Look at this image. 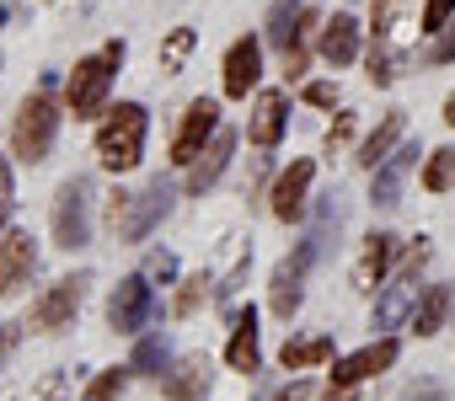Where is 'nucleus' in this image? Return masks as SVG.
<instances>
[{"label": "nucleus", "instance_id": "25", "mask_svg": "<svg viewBox=\"0 0 455 401\" xmlns=\"http://www.w3.org/2000/svg\"><path fill=\"white\" fill-rule=\"evenodd\" d=\"M284 369H311V364H327L332 358V337H300V342H284Z\"/></svg>", "mask_w": 455, "mask_h": 401}, {"label": "nucleus", "instance_id": "27", "mask_svg": "<svg viewBox=\"0 0 455 401\" xmlns=\"http://www.w3.org/2000/svg\"><path fill=\"white\" fill-rule=\"evenodd\" d=\"M193 43H198V33H193V28H172V38L161 43V70H166V75H177V70L188 65Z\"/></svg>", "mask_w": 455, "mask_h": 401}, {"label": "nucleus", "instance_id": "17", "mask_svg": "<svg viewBox=\"0 0 455 401\" xmlns=\"http://www.w3.org/2000/svg\"><path fill=\"white\" fill-rule=\"evenodd\" d=\"M391 257H396V236L375 231V236L364 241V252H359V268H354V289L375 295V289H380V279L391 273Z\"/></svg>", "mask_w": 455, "mask_h": 401}, {"label": "nucleus", "instance_id": "10", "mask_svg": "<svg viewBox=\"0 0 455 401\" xmlns=\"http://www.w3.org/2000/svg\"><path fill=\"white\" fill-rule=\"evenodd\" d=\"M38 273V241L28 231H12V236H0V300H12L33 284Z\"/></svg>", "mask_w": 455, "mask_h": 401}, {"label": "nucleus", "instance_id": "33", "mask_svg": "<svg viewBox=\"0 0 455 401\" xmlns=\"http://www.w3.org/2000/svg\"><path fill=\"white\" fill-rule=\"evenodd\" d=\"M306 102H311V107H338V86H332V81H311V86H306Z\"/></svg>", "mask_w": 455, "mask_h": 401}, {"label": "nucleus", "instance_id": "31", "mask_svg": "<svg viewBox=\"0 0 455 401\" xmlns=\"http://www.w3.org/2000/svg\"><path fill=\"white\" fill-rule=\"evenodd\" d=\"M375 86H391L396 81V59H391V49H386V38H375V49H370V70H364Z\"/></svg>", "mask_w": 455, "mask_h": 401}, {"label": "nucleus", "instance_id": "7", "mask_svg": "<svg viewBox=\"0 0 455 401\" xmlns=\"http://www.w3.org/2000/svg\"><path fill=\"white\" fill-rule=\"evenodd\" d=\"M150 311H156V295H150V279H145V273L118 279V289L108 295V326H113V332H140V326H150Z\"/></svg>", "mask_w": 455, "mask_h": 401}, {"label": "nucleus", "instance_id": "14", "mask_svg": "<svg viewBox=\"0 0 455 401\" xmlns=\"http://www.w3.org/2000/svg\"><path fill=\"white\" fill-rule=\"evenodd\" d=\"M231 150H236V134H231V129H220V134L193 155V166H188V193H209V187L220 182V171L231 166Z\"/></svg>", "mask_w": 455, "mask_h": 401}, {"label": "nucleus", "instance_id": "19", "mask_svg": "<svg viewBox=\"0 0 455 401\" xmlns=\"http://www.w3.org/2000/svg\"><path fill=\"white\" fill-rule=\"evenodd\" d=\"M284 113H290V102H284V91H263V97L252 102V123H247V134H252V145H263V150H274V145L284 139Z\"/></svg>", "mask_w": 455, "mask_h": 401}, {"label": "nucleus", "instance_id": "36", "mask_svg": "<svg viewBox=\"0 0 455 401\" xmlns=\"http://www.w3.org/2000/svg\"><path fill=\"white\" fill-rule=\"evenodd\" d=\"M6 215H12V166L0 161V231H6Z\"/></svg>", "mask_w": 455, "mask_h": 401}, {"label": "nucleus", "instance_id": "6", "mask_svg": "<svg viewBox=\"0 0 455 401\" xmlns=\"http://www.w3.org/2000/svg\"><path fill=\"white\" fill-rule=\"evenodd\" d=\"M316 241L322 236H306L279 268H274V279H268V305H274V316L279 321H290L295 311H300V295H306V273H311V263H316Z\"/></svg>", "mask_w": 455, "mask_h": 401}, {"label": "nucleus", "instance_id": "15", "mask_svg": "<svg viewBox=\"0 0 455 401\" xmlns=\"http://www.w3.org/2000/svg\"><path fill=\"white\" fill-rule=\"evenodd\" d=\"M412 305H418V268H402L391 284H386V295L375 300V326L386 332V326H402L407 316H412Z\"/></svg>", "mask_w": 455, "mask_h": 401}, {"label": "nucleus", "instance_id": "21", "mask_svg": "<svg viewBox=\"0 0 455 401\" xmlns=\"http://www.w3.org/2000/svg\"><path fill=\"white\" fill-rule=\"evenodd\" d=\"M161 390H166L172 401H204V390H209V364H204V358H182L177 369L161 374Z\"/></svg>", "mask_w": 455, "mask_h": 401}, {"label": "nucleus", "instance_id": "34", "mask_svg": "<svg viewBox=\"0 0 455 401\" xmlns=\"http://www.w3.org/2000/svg\"><path fill=\"white\" fill-rule=\"evenodd\" d=\"M354 139V113H338V123L327 129V150H343Z\"/></svg>", "mask_w": 455, "mask_h": 401}, {"label": "nucleus", "instance_id": "28", "mask_svg": "<svg viewBox=\"0 0 455 401\" xmlns=\"http://www.w3.org/2000/svg\"><path fill=\"white\" fill-rule=\"evenodd\" d=\"M209 284H214L209 273H193V279H182V289H177V305H172V311H177V316H193V311L209 300Z\"/></svg>", "mask_w": 455, "mask_h": 401}, {"label": "nucleus", "instance_id": "26", "mask_svg": "<svg viewBox=\"0 0 455 401\" xmlns=\"http://www.w3.org/2000/svg\"><path fill=\"white\" fill-rule=\"evenodd\" d=\"M423 187H428V193H450V187H455V150H450V145L428 150V166H423Z\"/></svg>", "mask_w": 455, "mask_h": 401}, {"label": "nucleus", "instance_id": "2", "mask_svg": "<svg viewBox=\"0 0 455 401\" xmlns=\"http://www.w3.org/2000/svg\"><path fill=\"white\" fill-rule=\"evenodd\" d=\"M145 129H150V118L140 102L108 107V118L97 123V161L108 171H134L145 161Z\"/></svg>", "mask_w": 455, "mask_h": 401}, {"label": "nucleus", "instance_id": "43", "mask_svg": "<svg viewBox=\"0 0 455 401\" xmlns=\"http://www.w3.org/2000/svg\"><path fill=\"white\" fill-rule=\"evenodd\" d=\"M279 401H290V396H279Z\"/></svg>", "mask_w": 455, "mask_h": 401}, {"label": "nucleus", "instance_id": "4", "mask_svg": "<svg viewBox=\"0 0 455 401\" xmlns=\"http://www.w3.org/2000/svg\"><path fill=\"white\" fill-rule=\"evenodd\" d=\"M54 134H60V107H54V97H49V91H33V97L17 107V123H12L17 161H28V166L49 161V150H54Z\"/></svg>", "mask_w": 455, "mask_h": 401}, {"label": "nucleus", "instance_id": "32", "mask_svg": "<svg viewBox=\"0 0 455 401\" xmlns=\"http://www.w3.org/2000/svg\"><path fill=\"white\" fill-rule=\"evenodd\" d=\"M450 12H455V0H428V6H423V33H444Z\"/></svg>", "mask_w": 455, "mask_h": 401}, {"label": "nucleus", "instance_id": "8", "mask_svg": "<svg viewBox=\"0 0 455 401\" xmlns=\"http://www.w3.org/2000/svg\"><path fill=\"white\" fill-rule=\"evenodd\" d=\"M86 273H70V279H60L38 305H33V326L38 332H65V326H76V316H81V300H86Z\"/></svg>", "mask_w": 455, "mask_h": 401}, {"label": "nucleus", "instance_id": "16", "mask_svg": "<svg viewBox=\"0 0 455 401\" xmlns=\"http://www.w3.org/2000/svg\"><path fill=\"white\" fill-rule=\"evenodd\" d=\"M311 177H316V166L311 161H295L279 182H274V215L290 225V220H300L306 215V193H311Z\"/></svg>", "mask_w": 455, "mask_h": 401}, {"label": "nucleus", "instance_id": "24", "mask_svg": "<svg viewBox=\"0 0 455 401\" xmlns=\"http://www.w3.org/2000/svg\"><path fill=\"white\" fill-rule=\"evenodd\" d=\"M300 17H306L300 0H274V12H268V43L284 49V54H295L300 38H306V33H300Z\"/></svg>", "mask_w": 455, "mask_h": 401}, {"label": "nucleus", "instance_id": "29", "mask_svg": "<svg viewBox=\"0 0 455 401\" xmlns=\"http://www.w3.org/2000/svg\"><path fill=\"white\" fill-rule=\"evenodd\" d=\"M166 358H172V353H166V342H161V337H145L129 369H145V374H156V380H161V374H166Z\"/></svg>", "mask_w": 455, "mask_h": 401}, {"label": "nucleus", "instance_id": "23", "mask_svg": "<svg viewBox=\"0 0 455 401\" xmlns=\"http://www.w3.org/2000/svg\"><path fill=\"white\" fill-rule=\"evenodd\" d=\"M450 311H455V289H444V284L423 289V300L412 305V332H418V337H434V332L444 326Z\"/></svg>", "mask_w": 455, "mask_h": 401}, {"label": "nucleus", "instance_id": "41", "mask_svg": "<svg viewBox=\"0 0 455 401\" xmlns=\"http://www.w3.org/2000/svg\"><path fill=\"white\" fill-rule=\"evenodd\" d=\"M444 123H450V129H455V91H450V97H444Z\"/></svg>", "mask_w": 455, "mask_h": 401}, {"label": "nucleus", "instance_id": "37", "mask_svg": "<svg viewBox=\"0 0 455 401\" xmlns=\"http://www.w3.org/2000/svg\"><path fill=\"white\" fill-rule=\"evenodd\" d=\"M172 273H177V257L172 252H156L150 268H145V279H172Z\"/></svg>", "mask_w": 455, "mask_h": 401}, {"label": "nucleus", "instance_id": "13", "mask_svg": "<svg viewBox=\"0 0 455 401\" xmlns=\"http://www.w3.org/2000/svg\"><path fill=\"white\" fill-rule=\"evenodd\" d=\"M263 81V43L258 38H236L225 54V97H247Z\"/></svg>", "mask_w": 455, "mask_h": 401}, {"label": "nucleus", "instance_id": "22", "mask_svg": "<svg viewBox=\"0 0 455 401\" xmlns=\"http://www.w3.org/2000/svg\"><path fill=\"white\" fill-rule=\"evenodd\" d=\"M402 134H407V118H402V113H386V118H380V129H375V134H364V145H359V166H364V171H375V166L402 145Z\"/></svg>", "mask_w": 455, "mask_h": 401}, {"label": "nucleus", "instance_id": "18", "mask_svg": "<svg viewBox=\"0 0 455 401\" xmlns=\"http://www.w3.org/2000/svg\"><path fill=\"white\" fill-rule=\"evenodd\" d=\"M225 364H231L236 374H258V364H263V348H258V311H252V305L236 316V332H231V342H225Z\"/></svg>", "mask_w": 455, "mask_h": 401}, {"label": "nucleus", "instance_id": "12", "mask_svg": "<svg viewBox=\"0 0 455 401\" xmlns=\"http://www.w3.org/2000/svg\"><path fill=\"white\" fill-rule=\"evenodd\" d=\"M396 337H380V342H370V348H359V353H348L338 369H332V390H348V385H359V380H375V374H386L391 364H396Z\"/></svg>", "mask_w": 455, "mask_h": 401}, {"label": "nucleus", "instance_id": "42", "mask_svg": "<svg viewBox=\"0 0 455 401\" xmlns=\"http://www.w3.org/2000/svg\"><path fill=\"white\" fill-rule=\"evenodd\" d=\"M0 348H6V337H0Z\"/></svg>", "mask_w": 455, "mask_h": 401}, {"label": "nucleus", "instance_id": "1", "mask_svg": "<svg viewBox=\"0 0 455 401\" xmlns=\"http://www.w3.org/2000/svg\"><path fill=\"white\" fill-rule=\"evenodd\" d=\"M118 65H124V43H118V38L102 43L97 54H86V59L70 70V81H65V107H70L76 118H97V113H108V91H113Z\"/></svg>", "mask_w": 455, "mask_h": 401}, {"label": "nucleus", "instance_id": "35", "mask_svg": "<svg viewBox=\"0 0 455 401\" xmlns=\"http://www.w3.org/2000/svg\"><path fill=\"white\" fill-rule=\"evenodd\" d=\"M428 59H434V65H450V59H455V22L439 33V43L428 49Z\"/></svg>", "mask_w": 455, "mask_h": 401}, {"label": "nucleus", "instance_id": "11", "mask_svg": "<svg viewBox=\"0 0 455 401\" xmlns=\"http://www.w3.org/2000/svg\"><path fill=\"white\" fill-rule=\"evenodd\" d=\"M418 155H423L418 145H396V150L375 166V187H370V204H375V209H396V204H402V187H407Z\"/></svg>", "mask_w": 455, "mask_h": 401}, {"label": "nucleus", "instance_id": "30", "mask_svg": "<svg viewBox=\"0 0 455 401\" xmlns=\"http://www.w3.org/2000/svg\"><path fill=\"white\" fill-rule=\"evenodd\" d=\"M124 385H129V369H102V374L86 385V401H118Z\"/></svg>", "mask_w": 455, "mask_h": 401}, {"label": "nucleus", "instance_id": "9", "mask_svg": "<svg viewBox=\"0 0 455 401\" xmlns=\"http://www.w3.org/2000/svg\"><path fill=\"white\" fill-rule=\"evenodd\" d=\"M214 134H220V107H214L209 97H193V102H188V113H182V123H177L172 161H177V166H193V155H198Z\"/></svg>", "mask_w": 455, "mask_h": 401}, {"label": "nucleus", "instance_id": "5", "mask_svg": "<svg viewBox=\"0 0 455 401\" xmlns=\"http://www.w3.org/2000/svg\"><path fill=\"white\" fill-rule=\"evenodd\" d=\"M92 241V177H70L54 193V247L81 252Z\"/></svg>", "mask_w": 455, "mask_h": 401}, {"label": "nucleus", "instance_id": "40", "mask_svg": "<svg viewBox=\"0 0 455 401\" xmlns=\"http://www.w3.org/2000/svg\"><path fill=\"white\" fill-rule=\"evenodd\" d=\"M44 401H65V380H49V390H44Z\"/></svg>", "mask_w": 455, "mask_h": 401}, {"label": "nucleus", "instance_id": "38", "mask_svg": "<svg viewBox=\"0 0 455 401\" xmlns=\"http://www.w3.org/2000/svg\"><path fill=\"white\" fill-rule=\"evenodd\" d=\"M391 12H396V0H375V38L391 33Z\"/></svg>", "mask_w": 455, "mask_h": 401}, {"label": "nucleus", "instance_id": "3", "mask_svg": "<svg viewBox=\"0 0 455 401\" xmlns=\"http://www.w3.org/2000/svg\"><path fill=\"white\" fill-rule=\"evenodd\" d=\"M172 209V187L166 182H150L145 193H113L108 198V231L118 241H145Z\"/></svg>", "mask_w": 455, "mask_h": 401}, {"label": "nucleus", "instance_id": "39", "mask_svg": "<svg viewBox=\"0 0 455 401\" xmlns=\"http://www.w3.org/2000/svg\"><path fill=\"white\" fill-rule=\"evenodd\" d=\"M402 401H439V385H412Z\"/></svg>", "mask_w": 455, "mask_h": 401}, {"label": "nucleus", "instance_id": "20", "mask_svg": "<svg viewBox=\"0 0 455 401\" xmlns=\"http://www.w3.org/2000/svg\"><path fill=\"white\" fill-rule=\"evenodd\" d=\"M322 59L338 70V65H354L359 59V22L348 12H338L327 28H322Z\"/></svg>", "mask_w": 455, "mask_h": 401}]
</instances>
